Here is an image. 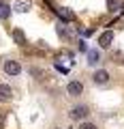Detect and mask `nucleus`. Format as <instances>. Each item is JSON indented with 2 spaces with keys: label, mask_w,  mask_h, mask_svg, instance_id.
Wrapping results in <instances>:
<instances>
[{
  "label": "nucleus",
  "mask_w": 124,
  "mask_h": 129,
  "mask_svg": "<svg viewBox=\"0 0 124 129\" xmlns=\"http://www.w3.org/2000/svg\"><path fill=\"white\" fill-rule=\"evenodd\" d=\"M5 73L7 75H19L22 73V64L17 60H5Z\"/></svg>",
  "instance_id": "obj_1"
},
{
  "label": "nucleus",
  "mask_w": 124,
  "mask_h": 129,
  "mask_svg": "<svg viewBox=\"0 0 124 129\" xmlns=\"http://www.w3.org/2000/svg\"><path fill=\"white\" fill-rule=\"evenodd\" d=\"M66 92H69L71 97H79L83 92V84L79 82V80H73V82L66 84Z\"/></svg>",
  "instance_id": "obj_2"
},
{
  "label": "nucleus",
  "mask_w": 124,
  "mask_h": 129,
  "mask_svg": "<svg viewBox=\"0 0 124 129\" xmlns=\"http://www.w3.org/2000/svg\"><path fill=\"white\" fill-rule=\"evenodd\" d=\"M69 114H71V118H73V120H79V118H86V116L90 114V110H88L86 106H75Z\"/></svg>",
  "instance_id": "obj_3"
},
{
  "label": "nucleus",
  "mask_w": 124,
  "mask_h": 129,
  "mask_svg": "<svg viewBox=\"0 0 124 129\" xmlns=\"http://www.w3.org/2000/svg\"><path fill=\"white\" fill-rule=\"evenodd\" d=\"M13 99V88L9 84H0V103H7Z\"/></svg>",
  "instance_id": "obj_4"
},
{
  "label": "nucleus",
  "mask_w": 124,
  "mask_h": 129,
  "mask_svg": "<svg viewBox=\"0 0 124 129\" xmlns=\"http://www.w3.org/2000/svg\"><path fill=\"white\" fill-rule=\"evenodd\" d=\"M30 7H32V5H30V0H15L11 9L17 11V13H28V11H30Z\"/></svg>",
  "instance_id": "obj_5"
},
{
  "label": "nucleus",
  "mask_w": 124,
  "mask_h": 129,
  "mask_svg": "<svg viewBox=\"0 0 124 129\" xmlns=\"http://www.w3.org/2000/svg\"><path fill=\"white\" fill-rule=\"evenodd\" d=\"M111 43H113V30H105L101 37H98V45L101 47H109Z\"/></svg>",
  "instance_id": "obj_6"
},
{
  "label": "nucleus",
  "mask_w": 124,
  "mask_h": 129,
  "mask_svg": "<svg viewBox=\"0 0 124 129\" xmlns=\"http://www.w3.org/2000/svg\"><path fill=\"white\" fill-rule=\"evenodd\" d=\"M92 80H94V84H107V82H109V71H105V69L94 71Z\"/></svg>",
  "instance_id": "obj_7"
},
{
  "label": "nucleus",
  "mask_w": 124,
  "mask_h": 129,
  "mask_svg": "<svg viewBox=\"0 0 124 129\" xmlns=\"http://www.w3.org/2000/svg\"><path fill=\"white\" fill-rule=\"evenodd\" d=\"M54 11L58 13V17L62 19V22H73V19H75V13L69 11V9H64V7H62V9H54Z\"/></svg>",
  "instance_id": "obj_8"
},
{
  "label": "nucleus",
  "mask_w": 124,
  "mask_h": 129,
  "mask_svg": "<svg viewBox=\"0 0 124 129\" xmlns=\"http://www.w3.org/2000/svg\"><path fill=\"white\" fill-rule=\"evenodd\" d=\"M13 39H15L17 45H26V35H24L19 28H15V30H13Z\"/></svg>",
  "instance_id": "obj_9"
},
{
  "label": "nucleus",
  "mask_w": 124,
  "mask_h": 129,
  "mask_svg": "<svg viewBox=\"0 0 124 129\" xmlns=\"http://www.w3.org/2000/svg\"><path fill=\"white\" fill-rule=\"evenodd\" d=\"M98 60H101V54H98L96 50H90V52H88V62H90V64H96Z\"/></svg>",
  "instance_id": "obj_10"
},
{
  "label": "nucleus",
  "mask_w": 124,
  "mask_h": 129,
  "mask_svg": "<svg viewBox=\"0 0 124 129\" xmlns=\"http://www.w3.org/2000/svg\"><path fill=\"white\" fill-rule=\"evenodd\" d=\"M118 7H122V2L120 0H107V9L113 13V11H118Z\"/></svg>",
  "instance_id": "obj_11"
},
{
  "label": "nucleus",
  "mask_w": 124,
  "mask_h": 129,
  "mask_svg": "<svg viewBox=\"0 0 124 129\" xmlns=\"http://www.w3.org/2000/svg\"><path fill=\"white\" fill-rule=\"evenodd\" d=\"M9 15H11V7H9V5H5L2 9H0V19H7Z\"/></svg>",
  "instance_id": "obj_12"
},
{
  "label": "nucleus",
  "mask_w": 124,
  "mask_h": 129,
  "mask_svg": "<svg viewBox=\"0 0 124 129\" xmlns=\"http://www.w3.org/2000/svg\"><path fill=\"white\" fill-rule=\"evenodd\" d=\"M79 129H96V125H94V123H81Z\"/></svg>",
  "instance_id": "obj_13"
},
{
  "label": "nucleus",
  "mask_w": 124,
  "mask_h": 129,
  "mask_svg": "<svg viewBox=\"0 0 124 129\" xmlns=\"http://www.w3.org/2000/svg\"><path fill=\"white\" fill-rule=\"evenodd\" d=\"M5 120H7V116H5V112H0V129L5 127Z\"/></svg>",
  "instance_id": "obj_14"
},
{
  "label": "nucleus",
  "mask_w": 124,
  "mask_h": 129,
  "mask_svg": "<svg viewBox=\"0 0 124 129\" xmlns=\"http://www.w3.org/2000/svg\"><path fill=\"white\" fill-rule=\"evenodd\" d=\"M7 5V2H5V0H0V9H2V7H5Z\"/></svg>",
  "instance_id": "obj_15"
}]
</instances>
